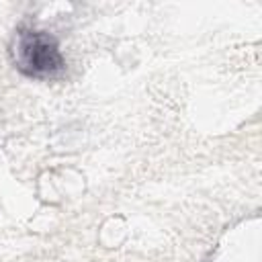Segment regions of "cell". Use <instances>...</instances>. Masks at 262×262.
<instances>
[{
  "mask_svg": "<svg viewBox=\"0 0 262 262\" xmlns=\"http://www.w3.org/2000/svg\"><path fill=\"white\" fill-rule=\"evenodd\" d=\"M12 55L16 68L31 78L57 76L66 66L57 41L49 33L37 29H20L16 33Z\"/></svg>",
  "mask_w": 262,
  "mask_h": 262,
  "instance_id": "6da1fadb",
  "label": "cell"
}]
</instances>
